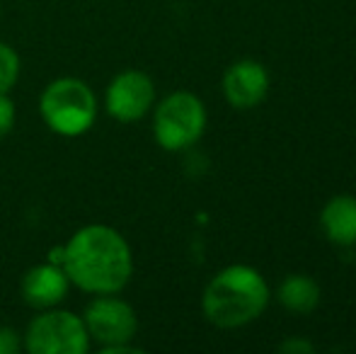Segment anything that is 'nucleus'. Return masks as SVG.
Returning <instances> with one entry per match:
<instances>
[{
    "instance_id": "4",
    "label": "nucleus",
    "mask_w": 356,
    "mask_h": 354,
    "mask_svg": "<svg viewBox=\"0 0 356 354\" xmlns=\"http://www.w3.org/2000/svg\"><path fill=\"white\" fill-rule=\"evenodd\" d=\"M207 129V109L192 92H172L158 104L153 119L155 141L165 151H184L202 138Z\"/></svg>"
},
{
    "instance_id": "14",
    "label": "nucleus",
    "mask_w": 356,
    "mask_h": 354,
    "mask_svg": "<svg viewBox=\"0 0 356 354\" xmlns=\"http://www.w3.org/2000/svg\"><path fill=\"white\" fill-rule=\"evenodd\" d=\"M22 347L19 332L10 325H0V354H17Z\"/></svg>"
},
{
    "instance_id": "5",
    "label": "nucleus",
    "mask_w": 356,
    "mask_h": 354,
    "mask_svg": "<svg viewBox=\"0 0 356 354\" xmlns=\"http://www.w3.org/2000/svg\"><path fill=\"white\" fill-rule=\"evenodd\" d=\"M24 350L29 354H85L90 350V335L83 318L54 306L29 323Z\"/></svg>"
},
{
    "instance_id": "1",
    "label": "nucleus",
    "mask_w": 356,
    "mask_h": 354,
    "mask_svg": "<svg viewBox=\"0 0 356 354\" xmlns=\"http://www.w3.org/2000/svg\"><path fill=\"white\" fill-rule=\"evenodd\" d=\"M63 269L88 293H117L134 272L131 248L119 231L99 223L80 228L63 246Z\"/></svg>"
},
{
    "instance_id": "16",
    "label": "nucleus",
    "mask_w": 356,
    "mask_h": 354,
    "mask_svg": "<svg viewBox=\"0 0 356 354\" xmlns=\"http://www.w3.org/2000/svg\"><path fill=\"white\" fill-rule=\"evenodd\" d=\"M63 255H66V250H63V246L51 248V250H49V262H51V265L63 267Z\"/></svg>"
},
{
    "instance_id": "6",
    "label": "nucleus",
    "mask_w": 356,
    "mask_h": 354,
    "mask_svg": "<svg viewBox=\"0 0 356 354\" xmlns=\"http://www.w3.org/2000/svg\"><path fill=\"white\" fill-rule=\"evenodd\" d=\"M83 323L90 340L102 345V350L114 345H129L138 330L136 311L112 293H97V298L85 308Z\"/></svg>"
},
{
    "instance_id": "2",
    "label": "nucleus",
    "mask_w": 356,
    "mask_h": 354,
    "mask_svg": "<svg viewBox=\"0 0 356 354\" xmlns=\"http://www.w3.org/2000/svg\"><path fill=\"white\" fill-rule=\"evenodd\" d=\"M269 303V287L257 269L225 267L204 291V316L218 328H240L262 316Z\"/></svg>"
},
{
    "instance_id": "3",
    "label": "nucleus",
    "mask_w": 356,
    "mask_h": 354,
    "mask_svg": "<svg viewBox=\"0 0 356 354\" xmlns=\"http://www.w3.org/2000/svg\"><path fill=\"white\" fill-rule=\"evenodd\" d=\"M39 112L51 131L61 136H80L97 119V97L80 78H56L44 88Z\"/></svg>"
},
{
    "instance_id": "11",
    "label": "nucleus",
    "mask_w": 356,
    "mask_h": 354,
    "mask_svg": "<svg viewBox=\"0 0 356 354\" xmlns=\"http://www.w3.org/2000/svg\"><path fill=\"white\" fill-rule=\"evenodd\" d=\"M279 301L293 313H310L320 301V289L310 277L291 274L279 287Z\"/></svg>"
},
{
    "instance_id": "7",
    "label": "nucleus",
    "mask_w": 356,
    "mask_h": 354,
    "mask_svg": "<svg viewBox=\"0 0 356 354\" xmlns=\"http://www.w3.org/2000/svg\"><path fill=\"white\" fill-rule=\"evenodd\" d=\"M155 102V86L148 73L143 71H124L112 78L104 95L107 114L117 122L131 124L148 114Z\"/></svg>"
},
{
    "instance_id": "8",
    "label": "nucleus",
    "mask_w": 356,
    "mask_h": 354,
    "mask_svg": "<svg viewBox=\"0 0 356 354\" xmlns=\"http://www.w3.org/2000/svg\"><path fill=\"white\" fill-rule=\"evenodd\" d=\"M269 90V73L257 61H238L225 71L223 92L233 107L250 109L257 107Z\"/></svg>"
},
{
    "instance_id": "10",
    "label": "nucleus",
    "mask_w": 356,
    "mask_h": 354,
    "mask_svg": "<svg viewBox=\"0 0 356 354\" xmlns=\"http://www.w3.org/2000/svg\"><path fill=\"white\" fill-rule=\"evenodd\" d=\"M323 228L327 238L337 246H356V199L349 194L332 197L323 209Z\"/></svg>"
},
{
    "instance_id": "13",
    "label": "nucleus",
    "mask_w": 356,
    "mask_h": 354,
    "mask_svg": "<svg viewBox=\"0 0 356 354\" xmlns=\"http://www.w3.org/2000/svg\"><path fill=\"white\" fill-rule=\"evenodd\" d=\"M15 127V104L8 97V92L0 95V141L13 131Z\"/></svg>"
},
{
    "instance_id": "12",
    "label": "nucleus",
    "mask_w": 356,
    "mask_h": 354,
    "mask_svg": "<svg viewBox=\"0 0 356 354\" xmlns=\"http://www.w3.org/2000/svg\"><path fill=\"white\" fill-rule=\"evenodd\" d=\"M19 76V56L13 47L0 42V95L10 92Z\"/></svg>"
},
{
    "instance_id": "9",
    "label": "nucleus",
    "mask_w": 356,
    "mask_h": 354,
    "mask_svg": "<svg viewBox=\"0 0 356 354\" xmlns=\"http://www.w3.org/2000/svg\"><path fill=\"white\" fill-rule=\"evenodd\" d=\"M68 287H71V279H68L66 269L44 262V265L32 267L22 277V298L32 308L47 311L66 298Z\"/></svg>"
},
{
    "instance_id": "15",
    "label": "nucleus",
    "mask_w": 356,
    "mask_h": 354,
    "mask_svg": "<svg viewBox=\"0 0 356 354\" xmlns=\"http://www.w3.org/2000/svg\"><path fill=\"white\" fill-rule=\"evenodd\" d=\"M279 350L282 352H313V345L305 340H286L279 345Z\"/></svg>"
}]
</instances>
